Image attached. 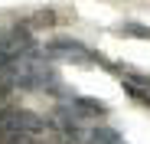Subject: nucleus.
Wrapping results in <instances>:
<instances>
[{
	"label": "nucleus",
	"instance_id": "obj_1",
	"mask_svg": "<svg viewBox=\"0 0 150 144\" xmlns=\"http://www.w3.org/2000/svg\"><path fill=\"white\" fill-rule=\"evenodd\" d=\"M46 53L56 56V59H69V62H101V56H95L91 49H85L79 39H56V43L46 46Z\"/></svg>",
	"mask_w": 150,
	"mask_h": 144
},
{
	"label": "nucleus",
	"instance_id": "obj_2",
	"mask_svg": "<svg viewBox=\"0 0 150 144\" xmlns=\"http://www.w3.org/2000/svg\"><path fill=\"white\" fill-rule=\"evenodd\" d=\"M69 108H75L82 118H101L108 108L101 105V102H95V98H85V95H79V98H72L69 102Z\"/></svg>",
	"mask_w": 150,
	"mask_h": 144
},
{
	"label": "nucleus",
	"instance_id": "obj_3",
	"mask_svg": "<svg viewBox=\"0 0 150 144\" xmlns=\"http://www.w3.org/2000/svg\"><path fill=\"white\" fill-rule=\"evenodd\" d=\"M91 144H124V138L114 131V128H105V125H98L91 131Z\"/></svg>",
	"mask_w": 150,
	"mask_h": 144
},
{
	"label": "nucleus",
	"instance_id": "obj_4",
	"mask_svg": "<svg viewBox=\"0 0 150 144\" xmlns=\"http://www.w3.org/2000/svg\"><path fill=\"white\" fill-rule=\"evenodd\" d=\"M121 36H137V39H150V26H144V23H121L117 26Z\"/></svg>",
	"mask_w": 150,
	"mask_h": 144
},
{
	"label": "nucleus",
	"instance_id": "obj_5",
	"mask_svg": "<svg viewBox=\"0 0 150 144\" xmlns=\"http://www.w3.org/2000/svg\"><path fill=\"white\" fill-rule=\"evenodd\" d=\"M124 88H127V92L134 95V98H137L140 105H150V88H144V85H137V82H131V79L124 82Z\"/></svg>",
	"mask_w": 150,
	"mask_h": 144
}]
</instances>
